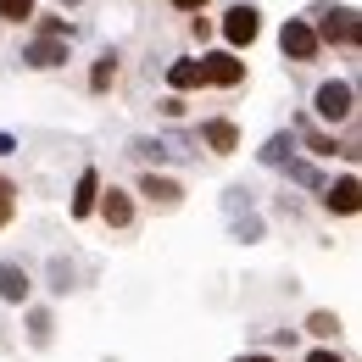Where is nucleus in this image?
Instances as JSON below:
<instances>
[{"label":"nucleus","mask_w":362,"mask_h":362,"mask_svg":"<svg viewBox=\"0 0 362 362\" xmlns=\"http://www.w3.org/2000/svg\"><path fill=\"white\" fill-rule=\"evenodd\" d=\"M317 45H340V50H357L362 45V23H357V6H323L313 23Z\"/></svg>","instance_id":"1"},{"label":"nucleus","mask_w":362,"mask_h":362,"mask_svg":"<svg viewBox=\"0 0 362 362\" xmlns=\"http://www.w3.org/2000/svg\"><path fill=\"white\" fill-rule=\"evenodd\" d=\"M313 112L323 123H351V112H357V84H351V78H323L313 90Z\"/></svg>","instance_id":"2"},{"label":"nucleus","mask_w":362,"mask_h":362,"mask_svg":"<svg viewBox=\"0 0 362 362\" xmlns=\"http://www.w3.org/2000/svg\"><path fill=\"white\" fill-rule=\"evenodd\" d=\"M95 218L106 228H117V234H129L139 218V206H134V189H123V184H100V201H95Z\"/></svg>","instance_id":"3"},{"label":"nucleus","mask_w":362,"mask_h":362,"mask_svg":"<svg viewBox=\"0 0 362 362\" xmlns=\"http://www.w3.org/2000/svg\"><path fill=\"white\" fill-rule=\"evenodd\" d=\"M257 34H262V11L251 6V0H234L223 11V40H228V50L240 56V50H251L257 45Z\"/></svg>","instance_id":"4"},{"label":"nucleus","mask_w":362,"mask_h":362,"mask_svg":"<svg viewBox=\"0 0 362 362\" xmlns=\"http://www.w3.org/2000/svg\"><path fill=\"white\" fill-rule=\"evenodd\" d=\"M279 50H284V62H317L323 45H317V34H313V17H284Z\"/></svg>","instance_id":"5"},{"label":"nucleus","mask_w":362,"mask_h":362,"mask_svg":"<svg viewBox=\"0 0 362 362\" xmlns=\"http://www.w3.org/2000/svg\"><path fill=\"white\" fill-rule=\"evenodd\" d=\"M201 84L206 90H240L245 84V62L234 50H206L201 56Z\"/></svg>","instance_id":"6"},{"label":"nucleus","mask_w":362,"mask_h":362,"mask_svg":"<svg viewBox=\"0 0 362 362\" xmlns=\"http://www.w3.org/2000/svg\"><path fill=\"white\" fill-rule=\"evenodd\" d=\"M134 195L145 201V206H156V212H179L184 184L168 179V173H156V168H145V173H139V184H134Z\"/></svg>","instance_id":"7"},{"label":"nucleus","mask_w":362,"mask_h":362,"mask_svg":"<svg viewBox=\"0 0 362 362\" xmlns=\"http://www.w3.org/2000/svg\"><path fill=\"white\" fill-rule=\"evenodd\" d=\"M357 206H362L357 173H340L334 184H323V212H334V218H357Z\"/></svg>","instance_id":"8"},{"label":"nucleus","mask_w":362,"mask_h":362,"mask_svg":"<svg viewBox=\"0 0 362 362\" xmlns=\"http://www.w3.org/2000/svg\"><path fill=\"white\" fill-rule=\"evenodd\" d=\"M23 67H34V73L67 67V40H28V45H23Z\"/></svg>","instance_id":"9"},{"label":"nucleus","mask_w":362,"mask_h":362,"mask_svg":"<svg viewBox=\"0 0 362 362\" xmlns=\"http://www.w3.org/2000/svg\"><path fill=\"white\" fill-rule=\"evenodd\" d=\"M100 168H78V184H73V223H84V218H95V201H100Z\"/></svg>","instance_id":"10"},{"label":"nucleus","mask_w":362,"mask_h":362,"mask_svg":"<svg viewBox=\"0 0 362 362\" xmlns=\"http://www.w3.org/2000/svg\"><path fill=\"white\" fill-rule=\"evenodd\" d=\"M195 145H206L212 156H234V151H240V129H234L228 117H206L201 134H195Z\"/></svg>","instance_id":"11"},{"label":"nucleus","mask_w":362,"mask_h":362,"mask_svg":"<svg viewBox=\"0 0 362 362\" xmlns=\"http://www.w3.org/2000/svg\"><path fill=\"white\" fill-rule=\"evenodd\" d=\"M290 134H296V145H307L313 156H346V162H357V156H351V151H346L340 139H334V134H323V129H317V123H307V117H301V123H296Z\"/></svg>","instance_id":"12"},{"label":"nucleus","mask_w":362,"mask_h":362,"mask_svg":"<svg viewBox=\"0 0 362 362\" xmlns=\"http://www.w3.org/2000/svg\"><path fill=\"white\" fill-rule=\"evenodd\" d=\"M28 296H34L28 268H23V262H0V301H6V307H23Z\"/></svg>","instance_id":"13"},{"label":"nucleus","mask_w":362,"mask_h":362,"mask_svg":"<svg viewBox=\"0 0 362 362\" xmlns=\"http://www.w3.org/2000/svg\"><path fill=\"white\" fill-rule=\"evenodd\" d=\"M168 90L179 95H189V90H206V84H201V62H195V56H179V62H168Z\"/></svg>","instance_id":"14"},{"label":"nucleus","mask_w":362,"mask_h":362,"mask_svg":"<svg viewBox=\"0 0 362 362\" xmlns=\"http://www.w3.org/2000/svg\"><path fill=\"white\" fill-rule=\"evenodd\" d=\"M117 73H123V56H117V50H100L95 67H90V95H106L117 84Z\"/></svg>","instance_id":"15"},{"label":"nucleus","mask_w":362,"mask_h":362,"mask_svg":"<svg viewBox=\"0 0 362 362\" xmlns=\"http://www.w3.org/2000/svg\"><path fill=\"white\" fill-rule=\"evenodd\" d=\"M257 162L262 168H284V162H296V134H273L262 151H257Z\"/></svg>","instance_id":"16"},{"label":"nucleus","mask_w":362,"mask_h":362,"mask_svg":"<svg viewBox=\"0 0 362 362\" xmlns=\"http://www.w3.org/2000/svg\"><path fill=\"white\" fill-rule=\"evenodd\" d=\"M284 179L301 184V189H317V195H323V184H329V179L313 168V162H301V156H296V162H284Z\"/></svg>","instance_id":"17"},{"label":"nucleus","mask_w":362,"mask_h":362,"mask_svg":"<svg viewBox=\"0 0 362 362\" xmlns=\"http://www.w3.org/2000/svg\"><path fill=\"white\" fill-rule=\"evenodd\" d=\"M301 329H307L313 340H334V334H340V317H334V313H323V307H317V313H307V323H301Z\"/></svg>","instance_id":"18"},{"label":"nucleus","mask_w":362,"mask_h":362,"mask_svg":"<svg viewBox=\"0 0 362 362\" xmlns=\"http://www.w3.org/2000/svg\"><path fill=\"white\" fill-rule=\"evenodd\" d=\"M40 6L34 0H0V23H34Z\"/></svg>","instance_id":"19"},{"label":"nucleus","mask_w":362,"mask_h":362,"mask_svg":"<svg viewBox=\"0 0 362 362\" xmlns=\"http://www.w3.org/2000/svg\"><path fill=\"white\" fill-rule=\"evenodd\" d=\"M11 218H17V184L0 173V228H11Z\"/></svg>","instance_id":"20"},{"label":"nucleus","mask_w":362,"mask_h":362,"mask_svg":"<svg viewBox=\"0 0 362 362\" xmlns=\"http://www.w3.org/2000/svg\"><path fill=\"white\" fill-rule=\"evenodd\" d=\"M234 240L240 245H257L262 240V218H234Z\"/></svg>","instance_id":"21"},{"label":"nucleus","mask_w":362,"mask_h":362,"mask_svg":"<svg viewBox=\"0 0 362 362\" xmlns=\"http://www.w3.org/2000/svg\"><path fill=\"white\" fill-rule=\"evenodd\" d=\"M129 156H139V162H168V151H162L156 139H134V145H129Z\"/></svg>","instance_id":"22"},{"label":"nucleus","mask_w":362,"mask_h":362,"mask_svg":"<svg viewBox=\"0 0 362 362\" xmlns=\"http://www.w3.org/2000/svg\"><path fill=\"white\" fill-rule=\"evenodd\" d=\"M50 273H56V284H50V290H56V296H67V290H73V268L56 257V262H50Z\"/></svg>","instance_id":"23"},{"label":"nucleus","mask_w":362,"mask_h":362,"mask_svg":"<svg viewBox=\"0 0 362 362\" xmlns=\"http://www.w3.org/2000/svg\"><path fill=\"white\" fill-rule=\"evenodd\" d=\"M28 323H34V346H50V329H56V323H50V313H34Z\"/></svg>","instance_id":"24"},{"label":"nucleus","mask_w":362,"mask_h":362,"mask_svg":"<svg viewBox=\"0 0 362 362\" xmlns=\"http://www.w3.org/2000/svg\"><path fill=\"white\" fill-rule=\"evenodd\" d=\"M168 6H173L179 17H201V11H206V0H168Z\"/></svg>","instance_id":"25"},{"label":"nucleus","mask_w":362,"mask_h":362,"mask_svg":"<svg viewBox=\"0 0 362 362\" xmlns=\"http://www.w3.org/2000/svg\"><path fill=\"white\" fill-rule=\"evenodd\" d=\"M301 362H346V357H340L334 346H317V351H307V357H301Z\"/></svg>","instance_id":"26"},{"label":"nucleus","mask_w":362,"mask_h":362,"mask_svg":"<svg viewBox=\"0 0 362 362\" xmlns=\"http://www.w3.org/2000/svg\"><path fill=\"white\" fill-rule=\"evenodd\" d=\"M228 362H279L273 351H240V357H228Z\"/></svg>","instance_id":"27"},{"label":"nucleus","mask_w":362,"mask_h":362,"mask_svg":"<svg viewBox=\"0 0 362 362\" xmlns=\"http://www.w3.org/2000/svg\"><path fill=\"white\" fill-rule=\"evenodd\" d=\"M11 151H17V139H11L6 129H0V156H11Z\"/></svg>","instance_id":"28"},{"label":"nucleus","mask_w":362,"mask_h":362,"mask_svg":"<svg viewBox=\"0 0 362 362\" xmlns=\"http://www.w3.org/2000/svg\"><path fill=\"white\" fill-rule=\"evenodd\" d=\"M56 6H84V0H56Z\"/></svg>","instance_id":"29"}]
</instances>
